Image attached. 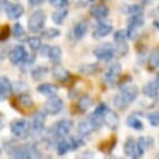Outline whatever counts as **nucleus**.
<instances>
[{"instance_id": "1", "label": "nucleus", "mask_w": 159, "mask_h": 159, "mask_svg": "<svg viewBox=\"0 0 159 159\" xmlns=\"http://www.w3.org/2000/svg\"><path fill=\"white\" fill-rule=\"evenodd\" d=\"M5 151L14 158H38L41 157L39 150L34 145L21 146L16 143H5Z\"/></svg>"}, {"instance_id": "2", "label": "nucleus", "mask_w": 159, "mask_h": 159, "mask_svg": "<svg viewBox=\"0 0 159 159\" xmlns=\"http://www.w3.org/2000/svg\"><path fill=\"white\" fill-rule=\"evenodd\" d=\"M139 89L135 85L124 86L122 92L115 97V100H113L115 106L120 110L126 109L132 102L136 100V98L139 97Z\"/></svg>"}, {"instance_id": "3", "label": "nucleus", "mask_w": 159, "mask_h": 159, "mask_svg": "<svg viewBox=\"0 0 159 159\" xmlns=\"http://www.w3.org/2000/svg\"><path fill=\"white\" fill-rule=\"evenodd\" d=\"M72 128H73V122L68 119L61 120L51 129V137L57 143L59 139H64L70 133Z\"/></svg>"}, {"instance_id": "4", "label": "nucleus", "mask_w": 159, "mask_h": 159, "mask_svg": "<svg viewBox=\"0 0 159 159\" xmlns=\"http://www.w3.org/2000/svg\"><path fill=\"white\" fill-rule=\"evenodd\" d=\"M46 14L43 11L39 10L35 11L34 14H31V16L29 17L28 20V28L31 32H39L44 28L45 22H46Z\"/></svg>"}, {"instance_id": "5", "label": "nucleus", "mask_w": 159, "mask_h": 159, "mask_svg": "<svg viewBox=\"0 0 159 159\" xmlns=\"http://www.w3.org/2000/svg\"><path fill=\"white\" fill-rule=\"evenodd\" d=\"M94 55L99 61H109L115 57L116 49L110 43H105L96 48L94 50Z\"/></svg>"}, {"instance_id": "6", "label": "nucleus", "mask_w": 159, "mask_h": 159, "mask_svg": "<svg viewBox=\"0 0 159 159\" xmlns=\"http://www.w3.org/2000/svg\"><path fill=\"white\" fill-rule=\"evenodd\" d=\"M11 131L15 136L25 139L30 131V125L25 120H15L11 124Z\"/></svg>"}, {"instance_id": "7", "label": "nucleus", "mask_w": 159, "mask_h": 159, "mask_svg": "<svg viewBox=\"0 0 159 159\" xmlns=\"http://www.w3.org/2000/svg\"><path fill=\"white\" fill-rule=\"evenodd\" d=\"M121 72H122L121 64H119V62H113V64L107 69V71L105 72V75H104L105 82L111 86V88L116 86L118 84Z\"/></svg>"}, {"instance_id": "8", "label": "nucleus", "mask_w": 159, "mask_h": 159, "mask_svg": "<svg viewBox=\"0 0 159 159\" xmlns=\"http://www.w3.org/2000/svg\"><path fill=\"white\" fill-rule=\"evenodd\" d=\"M11 106H14L15 108L20 110V112L22 111H28V110L34 109V103L32 98L27 94H21L15 99L14 102H11Z\"/></svg>"}, {"instance_id": "9", "label": "nucleus", "mask_w": 159, "mask_h": 159, "mask_svg": "<svg viewBox=\"0 0 159 159\" xmlns=\"http://www.w3.org/2000/svg\"><path fill=\"white\" fill-rule=\"evenodd\" d=\"M62 107H64V102L59 97L53 95L46 101L44 105L45 112L51 116H55L61 111Z\"/></svg>"}, {"instance_id": "10", "label": "nucleus", "mask_w": 159, "mask_h": 159, "mask_svg": "<svg viewBox=\"0 0 159 159\" xmlns=\"http://www.w3.org/2000/svg\"><path fill=\"white\" fill-rule=\"evenodd\" d=\"M145 24V17L142 13L134 14L133 16L130 17V19L128 21V39H134L136 34V29Z\"/></svg>"}, {"instance_id": "11", "label": "nucleus", "mask_w": 159, "mask_h": 159, "mask_svg": "<svg viewBox=\"0 0 159 159\" xmlns=\"http://www.w3.org/2000/svg\"><path fill=\"white\" fill-rule=\"evenodd\" d=\"M26 56H27V53H26L24 47L21 46V45H18V46H16L11 51L10 61L13 65H19L24 62Z\"/></svg>"}, {"instance_id": "12", "label": "nucleus", "mask_w": 159, "mask_h": 159, "mask_svg": "<svg viewBox=\"0 0 159 159\" xmlns=\"http://www.w3.org/2000/svg\"><path fill=\"white\" fill-rule=\"evenodd\" d=\"M5 13L10 19L17 20L24 14V7L19 3H7L5 4Z\"/></svg>"}, {"instance_id": "13", "label": "nucleus", "mask_w": 159, "mask_h": 159, "mask_svg": "<svg viewBox=\"0 0 159 159\" xmlns=\"http://www.w3.org/2000/svg\"><path fill=\"white\" fill-rule=\"evenodd\" d=\"M52 73L55 79L61 83H67L68 81L71 80V74L69 73V71L66 70V69L62 67L61 65H59L58 62L53 67Z\"/></svg>"}, {"instance_id": "14", "label": "nucleus", "mask_w": 159, "mask_h": 159, "mask_svg": "<svg viewBox=\"0 0 159 159\" xmlns=\"http://www.w3.org/2000/svg\"><path fill=\"white\" fill-rule=\"evenodd\" d=\"M103 123L110 129H116L120 125V118L115 111L107 109L103 116Z\"/></svg>"}, {"instance_id": "15", "label": "nucleus", "mask_w": 159, "mask_h": 159, "mask_svg": "<svg viewBox=\"0 0 159 159\" xmlns=\"http://www.w3.org/2000/svg\"><path fill=\"white\" fill-rule=\"evenodd\" d=\"M112 29H113V26L110 23L99 22L97 27H96L94 32H93V37L95 39L104 38V37H106V35H108L110 32L112 31Z\"/></svg>"}, {"instance_id": "16", "label": "nucleus", "mask_w": 159, "mask_h": 159, "mask_svg": "<svg viewBox=\"0 0 159 159\" xmlns=\"http://www.w3.org/2000/svg\"><path fill=\"white\" fill-rule=\"evenodd\" d=\"M13 84L7 77H0V102L7 100L11 95Z\"/></svg>"}, {"instance_id": "17", "label": "nucleus", "mask_w": 159, "mask_h": 159, "mask_svg": "<svg viewBox=\"0 0 159 159\" xmlns=\"http://www.w3.org/2000/svg\"><path fill=\"white\" fill-rule=\"evenodd\" d=\"M89 14L95 19H105L109 14V8L105 4H94L89 8Z\"/></svg>"}, {"instance_id": "18", "label": "nucleus", "mask_w": 159, "mask_h": 159, "mask_svg": "<svg viewBox=\"0 0 159 159\" xmlns=\"http://www.w3.org/2000/svg\"><path fill=\"white\" fill-rule=\"evenodd\" d=\"M154 143V139H152L151 136H140L136 142V148H137V153H139V156L143 155L147 150L150 149Z\"/></svg>"}, {"instance_id": "19", "label": "nucleus", "mask_w": 159, "mask_h": 159, "mask_svg": "<svg viewBox=\"0 0 159 159\" xmlns=\"http://www.w3.org/2000/svg\"><path fill=\"white\" fill-rule=\"evenodd\" d=\"M124 153L126 156H129L131 158H139L137 153L136 142L133 137H129L124 143Z\"/></svg>"}, {"instance_id": "20", "label": "nucleus", "mask_w": 159, "mask_h": 159, "mask_svg": "<svg viewBox=\"0 0 159 159\" xmlns=\"http://www.w3.org/2000/svg\"><path fill=\"white\" fill-rule=\"evenodd\" d=\"M45 122H46V113L43 111H37L32 116L31 127L34 131L40 132L43 130Z\"/></svg>"}, {"instance_id": "21", "label": "nucleus", "mask_w": 159, "mask_h": 159, "mask_svg": "<svg viewBox=\"0 0 159 159\" xmlns=\"http://www.w3.org/2000/svg\"><path fill=\"white\" fill-rule=\"evenodd\" d=\"M116 136H111L109 137L108 139L104 140V142H102L100 145H99V150L104 153V154H110L113 149L116 148Z\"/></svg>"}, {"instance_id": "22", "label": "nucleus", "mask_w": 159, "mask_h": 159, "mask_svg": "<svg viewBox=\"0 0 159 159\" xmlns=\"http://www.w3.org/2000/svg\"><path fill=\"white\" fill-rule=\"evenodd\" d=\"M37 91L45 96H53L57 93L58 88L55 84L47 82V83H42V84L39 85L37 88Z\"/></svg>"}, {"instance_id": "23", "label": "nucleus", "mask_w": 159, "mask_h": 159, "mask_svg": "<svg viewBox=\"0 0 159 159\" xmlns=\"http://www.w3.org/2000/svg\"><path fill=\"white\" fill-rule=\"evenodd\" d=\"M158 91L159 89L155 84V82H149L143 88V94L151 99H156L158 97Z\"/></svg>"}, {"instance_id": "24", "label": "nucleus", "mask_w": 159, "mask_h": 159, "mask_svg": "<svg viewBox=\"0 0 159 159\" xmlns=\"http://www.w3.org/2000/svg\"><path fill=\"white\" fill-rule=\"evenodd\" d=\"M94 130H96V128L89 120H88V121H82L78 124V132H79L82 136L89 135Z\"/></svg>"}, {"instance_id": "25", "label": "nucleus", "mask_w": 159, "mask_h": 159, "mask_svg": "<svg viewBox=\"0 0 159 159\" xmlns=\"http://www.w3.org/2000/svg\"><path fill=\"white\" fill-rule=\"evenodd\" d=\"M143 7L139 4H123L120 7L121 13L125 15H134V14H139L143 11Z\"/></svg>"}, {"instance_id": "26", "label": "nucleus", "mask_w": 159, "mask_h": 159, "mask_svg": "<svg viewBox=\"0 0 159 159\" xmlns=\"http://www.w3.org/2000/svg\"><path fill=\"white\" fill-rule=\"evenodd\" d=\"M159 67V47L152 51L151 55L148 61V69L149 71H154Z\"/></svg>"}, {"instance_id": "27", "label": "nucleus", "mask_w": 159, "mask_h": 159, "mask_svg": "<svg viewBox=\"0 0 159 159\" xmlns=\"http://www.w3.org/2000/svg\"><path fill=\"white\" fill-rule=\"evenodd\" d=\"M13 34L16 40L20 42H25L27 41V34H26L25 30H24L23 26L19 23H16L13 27Z\"/></svg>"}, {"instance_id": "28", "label": "nucleus", "mask_w": 159, "mask_h": 159, "mask_svg": "<svg viewBox=\"0 0 159 159\" xmlns=\"http://www.w3.org/2000/svg\"><path fill=\"white\" fill-rule=\"evenodd\" d=\"M93 104V100L92 98L89 97V96H83V97H81L79 99V101H78L77 103V109L79 110L80 112H85L86 110H88L89 107L92 106Z\"/></svg>"}, {"instance_id": "29", "label": "nucleus", "mask_w": 159, "mask_h": 159, "mask_svg": "<svg viewBox=\"0 0 159 159\" xmlns=\"http://www.w3.org/2000/svg\"><path fill=\"white\" fill-rule=\"evenodd\" d=\"M68 15V10L66 7H61L59 10L52 14V21L54 22L56 25H61L64 23V21L66 19Z\"/></svg>"}, {"instance_id": "30", "label": "nucleus", "mask_w": 159, "mask_h": 159, "mask_svg": "<svg viewBox=\"0 0 159 159\" xmlns=\"http://www.w3.org/2000/svg\"><path fill=\"white\" fill-rule=\"evenodd\" d=\"M47 56L51 59V61L57 64V62L61 61V56H62V50L58 46L50 47L49 51H48Z\"/></svg>"}, {"instance_id": "31", "label": "nucleus", "mask_w": 159, "mask_h": 159, "mask_svg": "<svg viewBox=\"0 0 159 159\" xmlns=\"http://www.w3.org/2000/svg\"><path fill=\"white\" fill-rule=\"evenodd\" d=\"M88 32V23L85 21H81L77 24L74 27V37L77 40H80L85 35V34Z\"/></svg>"}, {"instance_id": "32", "label": "nucleus", "mask_w": 159, "mask_h": 159, "mask_svg": "<svg viewBox=\"0 0 159 159\" xmlns=\"http://www.w3.org/2000/svg\"><path fill=\"white\" fill-rule=\"evenodd\" d=\"M126 124H127L128 127H130L132 129H134V130H143V122L140 121V120L135 116L134 115L132 116H129L127 118V121H126Z\"/></svg>"}, {"instance_id": "33", "label": "nucleus", "mask_w": 159, "mask_h": 159, "mask_svg": "<svg viewBox=\"0 0 159 159\" xmlns=\"http://www.w3.org/2000/svg\"><path fill=\"white\" fill-rule=\"evenodd\" d=\"M79 72L88 76L91 75H95L98 72V66L95 64H88V65H82L79 67Z\"/></svg>"}, {"instance_id": "34", "label": "nucleus", "mask_w": 159, "mask_h": 159, "mask_svg": "<svg viewBox=\"0 0 159 159\" xmlns=\"http://www.w3.org/2000/svg\"><path fill=\"white\" fill-rule=\"evenodd\" d=\"M47 73H48V68L47 67H45V66H39V67L35 68L34 70H32L31 77L34 78V80H40Z\"/></svg>"}, {"instance_id": "35", "label": "nucleus", "mask_w": 159, "mask_h": 159, "mask_svg": "<svg viewBox=\"0 0 159 159\" xmlns=\"http://www.w3.org/2000/svg\"><path fill=\"white\" fill-rule=\"evenodd\" d=\"M27 43H28L29 47H30V49L32 51L40 50V48L42 46L41 39L40 38H37V37H32V38L27 39Z\"/></svg>"}, {"instance_id": "36", "label": "nucleus", "mask_w": 159, "mask_h": 159, "mask_svg": "<svg viewBox=\"0 0 159 159\" xmlns=\"http://www.w3.org/2000/svg\"><path fill=\"white\" fill-rule=\"evenodd\" d=\"M113 39H115L116 43H121V42H126L128 39L127 30L125 29H120V30L116 31V34H113Z\"/></svg>"}, {"instance_id": "37", "label": "nucleus", "mask_w": 159, "mask_h": 159, "mask_svg": "<svg viewBox=\"0 0 159 159\" xmlns=\"http://www.w3.org/2000/svg\"><path fill=\"white\" fill-rule=\"evenodd\" d=\"M129 47L126 42H121V43H116V52L118 53L120 56H125L128 53Z\"/></svg>"}, {"instance_id": "38", "label": "nucleus", "mask_w": 159, "mask_h": 159, "mask_svg": "<svg viewBox=\"0 0 159 159\" xmlns=\"http://www.w3.org/2000/svg\"><path fill=\"white\" fill-rule=\"evenodd\" d=\"M59 34H61V31L56 28H48L45 31L42 32V35H43L44 38H47V39L57 38Z\"/></svg>"}, {"instance_id": "39", "label": "nucleus", "mask_w": 159, "mask_h": 159, "mask_svg": "<svg viewBox=\"0 0 159 159\" xmlns=\"http://www.w3.org/2000/svg\"><path fill=\"white\" fill-rule=\"evenodd\" d=\"M148 121L150 125L153 127H158L159 126V112H152L148 115Z\"/></svg>"}, {"instance_id": "40", "label": "nucleus", "mask_w": 159, "mask_h": 159, "mask_svg": "<svg viewBox=\"0 0 159 159\" xmlns=\"http://www.w3.org/2000/svg\"><path fill=\"white\" fill-rule=\"evenodd\" d=\"M10 35H11V28L8 25H3L0 28V41L7 40Z\"/></svg>"}, {"instance_id": "41", "label": "nucleus", "mask_w": 159, "mask_h": 159, "mask_svg": "<svg viewBox=\"0 0 159 159\" xmlns=\"http://www.w3.org/2000/svg\"><path fill=\"white\" fill-rule=\"evenodd\" d=\"M49 2L52 7L57 8L66 7L69 4V0H49Z\"/></svg>"}, {"instance_id": "42", "label": "nucleus", "mask_w": 159, "mask_h": 159, "mask_svg": "<svg viewBox=\"0 0 159 159\" xmlns=\"http://www.w3.org/2000/svg\"><path fill=\"white\" fill-rule=\"evenodd\" d=\"M132 80V78L130 75H125L124 77H122V78H120L119 79V81H118V85L120 86H124L125 84H127L128 82H130Z\"/></svg>"}, {"instance_id": "43", "label": "nucleus", "mask_w": 159, "mask_h": 159, "mask_svg": "<svg viewBox=\"0 0 159 159\" xmlns=\"http://www.w3.org/2000/svg\"><path fill=\"white\" fill-rule=\"evenodd\" d=\"M44 1L45 0H28V2L32 5V7H38V5L43 4Z\"/></svg>"}, {"instance_id": "44", "label": "nucleus", "mask_w": 159, "mask_h": 159, "mask_svg": "<svg viewBox=\"0 0 159 159\" xmlns=\"http://www.w3.org/2000/svg\"><path fill=\"white\" fill-rule=\"evenodd\" d=\"M154 82H155V84L157 85V88L159 89V73L156 75V78H155V81Z\"/></svg>"}, {"instance_id": "45", "label": "nucleus", "mask_w": 159, "mask_h": 159, "mask_svg": "<svg viewBox=\"0 0 159 159\" xmlns=\"http://www.w3.org/2000/svg\"><path fill=\"white\" fill-rule=\"evenodd\" d=\"M4 126V123H3V120H2V116H0V130H1L2 128H3Z\"/></svg>"}, {"instance_id": "46", "label": "nucleus", "mask_w": 159, "mask_h": 159, "mask_svg": "<svg viewBox=\"0 0 159 159\" xmlns=\"http://www.w3.org/2000/svg\"><path fill=\"white\" fill-rule=\"evenodd\" d=\"M153 25H154L157 29H159V20L158 21H154V22H153Z\"/></svg>"}, {"instance_id": "47", "label": "nucleus", "mask_w": 159, "mask_h": 159, "mask_svg": "<svg viewBox=\"0 0 159 159\" xmlns=\"http://www.w3.org/2000/svg\"><path fill=\"white\" fill-rule=\"evenodd\" d=\"M151 0H143V3H149Z\"/></svg>"}, {"instance_id": "48", "label": "nucleus", "mask_w": 159, "mask_h": 159, "mask_svg": "<svg viewBox=\"0 0 159 159\" xmlns=\"http://www.w3.org/2000/svg\"><path fill=\"white\" fill-rule=\"evenodd\" d=\"M89 1H96V0H89Z\"/></svg>"}, {"instance_id": "49", "label": "nucleus", "mask_w": 159, "mask_h": 159, "mask_svg": "<svg viewBox=\"0 0 159 159\" xmlns=\"http://www.w3.org/2000/svg\"><path fill=\"white\" fill-rule=\"evenodd\" d=\"M157 10H158V11H159V5H158V7H157Z\"/></svg>"}, {"instance_id": "50", "label": "nucleus", "mask_w": 159, "mask_h": 159, "mask_svg": "<svg viewBox=\"0 0 159 159\" xmlns=\"http://www.w3.org/2000/svg\"><path fill=\"white\" fill-rule=\"evenodd\" d=\"M0 154H1V149H0Z\"/></svg>"}, {"instance_id": "51", "label": "nucleus", "mask_w": 159, "mask_h": 159, "mask_svg": "<svg viewBox=\"0 0 159 159\" xmlns=\"http://www.w3.org/2000/svg\"><path fill=\"white\" fill-rule=\"evenodd\" d=\"M158 157H159V154H158Z\"/></svg>"}]
</instances>
